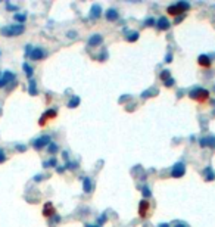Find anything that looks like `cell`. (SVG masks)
<instances>
[{
    "mask_svg": "<svg viewBox=\"0 0 215 227\" xmlns=\"http://www.w3.org/2000/svg\"><path fill=\"white\" fill-rule=\"evenodd\" d=\"M105 220H106V214H102V215L99 217V221H97V224H99V226H102V224L105 223Z\"/></svg>",
    "mask_w": 215,
    "mask_h": 227,
    "instance_id": "31",
    "label": "cell"
},
{
    "mask_svg": "<svg viewBox=\"0 0 215 227\" xmlns=\"http://www.w3.org/2000/svg\"><path fill=\"white\" fill-rule=\"evenodd\" d=\"M105 15H106V19H108V21H116L118 16H119V13H118L115 9H109Z\"/></svg>",
    "mask_w": 215,
    "mask_h": 227,
    "instance_id": "15",
    "label": "cell"
},
{
    "mask_svg": "<svg viewBox=\"0 0 215 227\" xmlns=\"http://www.w3.org/2000/svg\"><path fill=\"white\" fill-rule=\"evenodd\" d=\"M83 190L86 193H91V190H93V183L88 177H83Z\"/></svg>",
    "mask_w": 215,
    "mask_h": 227,
    "instance_id": "11",
    "label": "cell"
},
{
    "mask_svg": "<svg viewBox=\"0 0 215 227\" xmlns=\"http://www.w3.org/2000/svg\"><path fill=\"white\" fill-rule=\"evenodd\" d=\"M203 175H206V177H205V180H206V181H212V180L215 178V173L212 171V168H211V167H206V168L203 170Z\"/></svg>",
    "mask_w": 215,
    "mask_h": 227,
    "instance_id": "14",
    "label": "cell"
},
{
    "mask_svg": "<svg viewBox=\"0 0 215 227\" xmlns=\"http://www.w3.org/2000/svg\"><path fill=\"white\" fill-rule=\"evenodd\" d=\"M24 31H25V27L22 24H13V25H8L2 28V34L6 37H16V36H21Z\"/></svg>",
    "mask_w": 215,
    "mask_h": 227,
    "instance_id": "1",
    "label": "cell"
},
{
    "mask_svg": "<svg viewBox=\"0 0 215 227\" xmlns=\"http://www.w3.org/2000/svg\"><path fill=\"white\" fill-rule=\"evenodd\" d=\"M186 174V165L183 164V162H177L174 167H173V170H171V175L174 177V178H180V177H183Z\"/></svg>",
    "mask_w": 215,
    "mask_h": 227,
    "instance_id": "5",
    "label": "cell"
},
{
    "mask_svg": "<svg viewBox=\"0 0 215 227\" xmlns=\"http://www.w3.org/2000/svg\"><path fill=\"white\" fill-rule=\"evenodd\" d=\"M189 96H190V99H193L196 102H205L209 97V92L205 90V88H202V87H196L189 93Z\"/></svg>",
    "mask_w": 215,
    "mask_h": 227,
    "instance_id": "2",
    "label": "cell"
},
{
    "mask_svg": "<svg viewBox=\"0 0 215 227\" xmlns=\"http://www.w3.org/2000/svg\"><path fill=\"white\" fill-rule=\"evenodd\" d=\"M148 210H149V202L148 201H141L140 202V207H138V215L145 218L148 215Z\"/></svg>",
    "mask_w": 215,
    "mask_h": 227,
    "instance_id": "9",
    "label": "cell"
},
{
    "mask_svg": "<svg viewBox=\"0 0 215 227\" xmlns=\"http://www.w3.org/2000/svg\"><path fill=\"white\" fill-rule=\"evenodd\" d=\"M164 84H165L166 87H171V86H174V78H173V77H170L168 80H165V81H164Z\"/></svg>",
    "mask_w": 215,
    "mask_h": 227,
    "instance_id": "29",
    "label": "cell"
},
{
    "mask_svg": "<svg viewBox=\"0 0 215 227\" xmlns=\"http://www.w3.org/2000/svg\"><path fill=\"white\" fill-rule=\"evenodd\" d=\"M68 37H69V38H74V37H77V33H75V31H69V33H68Z\"/></svg>",
    "mask_w": 215,
    "mask_h": 227,
    "instance_id": "35",
    "label": "cell"
},
{
    "mask_svg": "<svg viewBox=\"0 0 215 227\" xmlns=\"http://www.w3.org/2000/svg\"><path fill=\"white\" fill-rule=\"evenodd\" d=\"M174 227H187V226H186L184 223H177V224H175Z\"/></svg>",
    "mask_w": 215,
    "mask_h": 227,
    "instance_id": "38",
    "label": "cell"
},
{
    "mask_svg": "<svg viewBox=\"0 0 215 227\" xmlns=\"http://www.w3.org/2000/svg\"><path fill=\"white\" fill-rule=\"evenodd\" d=\"M56 171H58V173H63V171H65V168H63V167H58V168H56Z\"/></svg>",
    "mask_w": 215,
    "mask_h": 227,
    "instance_id": "39",
    "label": "cell"
},
{
    "mask_svg": "<svg viewBox=\"0 0 215 227\" xmlns=\"http://www.w3.org/2000/svg\"><path fill=\"white\" fill-rule=\"evenodd\" d=\"M189 8H190L189 3H186V2H178V3H175V5L168 6L166 12H168L170 15H173V16H177V15H180V13H184Z\"/></svg>",
    "mask_w": 215,
    "mask_h": 227,
    "instance_id": "3",
    "label": "cell"
},
{
    "mask_svg": "<svg viewBox=\"0 0 215 227\" xmlns=\"http://www.w3.org/2000/svg\"><path fill=\"white\" fill-rule=\"evenodd\" d=\"M16 149H18L19 152H25V150H27V146H24V145H18V146H16Z\"/></svg>",
    "mask_w": 215,
    "mask_h": 227,
    "instance_id": "34",
    "label": "cell"
},
{
    "mask_svg": "<svg viewBox=\"0 0 215 227\" xmlns=\"http://www.w3.org/2000/svg\"><path fill=\"white\" fill-rule=\"evenodd\" d=\"M159 227H170V226L166 224V223H161V224H159Z\"/></svg>",
    "mask_w": 215,
    "mask_h": 227,
    "instance_id": "42",
    "label": "cell"
},
{
    "mask_svg": "<svg viewBox=\"0 0 215 227\" xmlns=\"http://www.w3.org/2000/svg\"><path fill=\"white\" fill-rule=\"evenodd\" d=\"M28 92H30L31 96H35L37 95V84H35V81L33 78L30 80V84H28Z\"/></svg>",
    "mask_w": 215,
    "mask_h": 227,
    "instance_id": "18",
    "label": "cell"
},
{
    "mask_svg": "<svg viewBox=\"0 0 215 227\" xmlns=\"http://www.w3.org/2000/svg\"><path fill=\"white\" fill-rule=\"evenodd\" d=\"M141 193H143V196H145V198H150V196H152V192H150V189H149L148 186H145V187H143Z\"/></svg>",
    "mask_w": 215,
    "mask_h": 227,
    "instance_id": "25",
    "label": "cell"
},
{
    "mask_svg": "<svg viewBox=\"0 0 215 227\" xmlns=\"http://www.w3.org/2000/svg\"><path fill=\"white\" fill-rule=\"evenodd\" d=\"M56 164H58V159H56V158H50L49 161H44V162H43V167H44V168H49V167H55Z\"/></svg>",
    "mask_w": 215,
    "mask_h": 227,
    "instance_id": "20",
    "label": "cell"
},
{
    "mask_svg": "<svg viewBox=\"0 0 215 227\" xmlns=\"http://www.w3.org/2000/svg\"><path fill=\"white\" fill-rule=\"evenodd\" d=\"M100 12H102V9H100V6L99 5H93V8H91V12H90V18H99L100 16Z\"/></svg>",
    "mask_w": 215,
    "mask_h": 227,
    "instance_id": "16",
    "label": "cell"
},
{
    "mask_svg": "<svg viewBox=\"0 0 215 227\" xmlns=\"http://www.w3.org/2000/svg\"><path fill=\"white\" fill-rule=\"evenodd\" d=\"M102 41H103V38L100 34H93L88 40V46H99V44H102Z\"/></svg>",
    "mask_w": 215,
    "mask_h": 227,
    "instance_id": "10",
    "label": "cell"
},
{
    "mask_svg": "<svg viewBox=\"0 0 215 227\" xmlns=\"http://www.w3.org/2000/svg\"><path fill=\"white\" fill-rule=\"evenodd\" d=\"M6 84H8L6 78H3V77H2V74H0V87H5Z\"/></svg>",
    "mask_w": 215,
    "mask_h": 227,
    "instance_id": "32",
    "label": "cell"
},
{
    "mask_svg": "<svg viewBox=\"0 0 215 227\" xmlns=\"http://www.w3.org/2000/svg\"><path fill=\"white\" fill-rule=\"evenodd\" d=\"M22 70H24V72H25V75H27V77H28L30 80L33 78L34 70H33V68H31V66H30V65H28L27 62H25V63H24V65H22Z\"/></svg>",
    "mask_w": 215,
    "mask_h": 227,
    "instance_id": "17",
    "label": "cell"
},
{
    "mask_svg": "<svg viewBox=\"0 0 215 227\" xmlns=\"http://www.w3.org/2000/svg\"><path fill=\"white\" fill-rule=\"evenodd\" d=\"M41 177H43V175H40V174H38V175H35V177H34V181H40V180H41Z\"/></svg>",
    "mask_w": 215,
    "mask_h": 227,
    "instance_id": "40",
    "label": "cell"
},
{
    "mask_svg": "<svg viewBox=\"0 0 215 227\" xmlns=\"http://www.w3.org/2000/svg\"><path fill=\"white\" fill-rule=\"evenodd\" d=\"M16 21H19V22H25V19H27V13H22V15H19V13H15V16H13Z\"/></svg>",
    "mask_w": 215,
    "mask_h": 227,
    "instance_id": "24",
    "label": "cell"
},
{
    "mask_svg": "<svg viewBox=\"0 0 215 227\" xmlns=\"http://www.w3.org/2000/svg\"><path fill=\"white\" fill-rule=\"evenodd\" d=\"M53 214H55L53 205H52V203H46V205H44V210H43V215H44V217H52Z\"/></svg>",
    "mask_w": 215,
    "mask_h": 227,
    "instance_id": "13",
    "label": "cell"
},
{
    "mask_svg": "<svg viewBox=\"0 0 215 227\" xmlns=\"http://www.w3.org/2000/svg\"><path fill=\"white\" fill-rule=\"evenodd\" d=\"M56 115H58V112H56V109H49V111H46L43 115H41V120H40V125H43L47 120H53V118H56Z\"/></svg>",
    "mask_w": 215,
    "mask_h": 227,
    "instance_id": "6",
    "label": "cell"
},
{
    "mask_svg": "<svg viewBox=\"0 0 215 227\" xmlns=\"http://www.w3.org/2000/svg\"><path fill=\"white\" fill-rule=\"evenodd\" d=\"M183 18H184V15H181L180 18L177 16V18H175V21H174V24H178V22H181V21H183Z\"/></svg>",
    "mask_w": 215,
    "mask_h": 227,
    "instance_id": "36",
    "label": "cell"
},
{
    "mask_svg": "<svg viewBox=\"0 0 215 227\" xmlns=\"http://www.w3.org/2000/svg\"><path fill=\"white\" fill-rule=\"evenodd\" d=\"M5 161H6V153H5L3 149H0V164L5 162Z\"/></svg>",
    "mask_w": 215,
    "mask_h": 227,
    "instance_id": "30",
    "label": "cell"
},
{
    "mask_svg": "<svg viewBox=\"0 0 215 227\" xmlns=\"http://www.w3.org/2000/svg\"><path fill=\"white\" fill-rule=\"evenodd\" d=\"M198 62H199V65L203 66V68H209L211 63H212V61H211L209 56H206V55H200V56L198 58Z\"/></svg>",
    "mask_w": 215,
    "mask_h": 227,
    "instance_id": "12",
    "label": "cell"
},
{
    "mask_svg": "<svg viewBox=\"0 0 215 227\" xmlns=\"http://www.w3.org/2000/svg\"><path fill=\"white\" fill-rule=\"evenodd\" d=\"M214 90H215V87H214Z\"/></svg>",
    "mask_w": 215,
    "mask_h": 227,
    "instance_id": "44",
    "label": "cell"
},
{
    "mask_svg": "<svg viewBox=\"0 0 215 227\" xmlns=\"http://www.w3.org/2000/svg\"><path fill=\"white\" fill-rule=\"evenodd\" d=\"M78 167V162H66V168L68 170H75Z\"/></svg>",
    "mask_w": 215,
    "mask_h": 227,
    "instance_id": "27",
    "label": "cell"
},
{
    "mask_svg": "<svg viewBox=\"0 0 215 227\" xmlns=\"http://www.w3.org/2000/svg\"><path fill=\"white\" fill-rule=\"evenodd\" d=\"M145 24H146L148 27H152V25H155V24H156V21H155L153 18H148V19L145 21Z\"/></svg>",
    "mask_w": 215,
    "mask_h": 227,
    "instance_id": "28",
    "label": "cell"
},
{
    "mask_svg": "<svg viewBox=\"0 0 215 227\" xmlns=\"http://www.w3.org/2000/svg\"><path fill=\"white\" fill-rule=\"evenodd\" d=\"M31 52H33V47H31V46H27V47H25V55H27V56H31Z\"/></svg>",
    "mask_w": 215,
    "mask_h": 227,
    "instance_id": "33",
    "label": "cell"
},
{
    "mask_svg": "<svg viewBox=\"0 0 215 227\" xmlns=\"http://www.w3.org/2000/svg\"><path fill=\"white\" fill-rule=\"evenodd\" d=\"M80 102H81V100H80V97H78V96H74L72 99H71V100L68 102V106H69V108H77V106L80 105Z\"/></svg>",
    "mask_w": 215,
    "mask_h": 227,
    "instance_id": "19",
    "label": "cell"
},
{
    "mask_svg": "<svg viewBox=\"0 0 215 227\" xmlns=\"http://www.w3.org/2000/svg\"><path fill=\"white\" fill-rule=\"evenodd\" d=\"M8 9H13V10H16L18 8H16V6H12V5H9V3H8Z\"/></svg>",
    "mask_w": 215,
    "mask_h": 227,
    "instance_id": "41",
    "label": "cell"
},
{
    "mask_svg": "<svg viewBox=\"0 0 215 227\" xmlns=\"http://www.w3.org/2000/svg\"><path fill=\"white\" fill-rule=\"evenodd\" d=\"M47 150H49V153H56V150H58V145L52 142L49 146H47Z\"/></svg>",
    "mask_w": 215,
    "mask_h": 227,
    "instance_id": "23",
    "label": "cell"
},
{
    "mask_svg": "<svg viewBox=\"0 0 215 227\" xmlns=\"http://www.w3.org/2000/svg\"><path fill=\"white\" fill-rule=\"evenodd\" d=\"M170 77H171V74H170V71H168V70H166V71H162V74H161V78H162L164 81H165V80H168Z\"/></svg>",
    "mask_w": 215,
    "mask_h": 227,
    "instance_id": "26",
    "label": "cell"
},
{
    "mask_svg": "<svg viewBox=\"0 0 215 227\" xmlns=\"http://www.w3.org/2000/svg\"><path fill=\"white\" fill-rule=\"evenodd\" d=\"M156 27L159 31H165L170 28V21L166 19V16H161L158 21H156Z\"/></svg>",
    "mask_w": 215,
    "mask_h": 227,
    "instance_id": "8",
    "label": "cell"
},
{
    "mask_svg": "<svg viewBox=\"0 0 215 227\" xmlns=\"http://www.w3.org/2000/svg\"><path fill=\"white\" fill-rule=\"evenodd\" d=\"M137 38H138V33H136V31L134 33H130L127 36V41H136Z\"/></svg>",
    "mask_w": 215,
    "mask_h": 227,
    "instance_id": "22",
    "label": "cell"
},
{
    "mask_svg": "<svg viewBox=\"0 0 215 227\" xmlns=\"http://www.w3.org/2000/svg\"><path fill=\"white\" fill-rule=\"evenodd\" d=\"M46 50H43L41 47H34L33 49V52H31V59H34V61H41V59H44L46 58Z\"/></svg>",
    "mask_w": 215,
    "mask_h": 227,
    "instance_id": "7",
    "label": "cell"
},
{
    "mask_svg": "<svg viewBox=\"0 0 215 227\" xmlns=\"http://www.w3.org/2000/svg\"><path fill=\"white\" fill-rule=\"evenodd\" d=\"M171 58H173V55H171V53H168V55L165 56V61H166V62H171V61H173Z\"/></svg>",
    "mask_w": 215,
    "mask_h": 227,
    "instance_id": "37",
    "label": "cell"
},
{
    "mask_svg": "<svg viewBox=\"0 0 215 227\" xmlns=\"http://www.w3.org/2000/svg\"><path fill=\"white\" fill-rule=\"evenodd\" d=\"M50 143H52L50 136H41V137H38V139H35V140L33 142V148L37 149V150H40V149H43L44 146H49Z\"/></svg>",
    "mask_w": 215,
    "mask_h": 227,
    "instance_id": "4",
    "label": "cell"
},
{
    "mask_svg": "<svg viewBox=\"0 0 215 227\" xmlns=\"http://www.w3.org/2000/svg\"><path fill=\"white\" fill-rule=\"evenodd\" d=\"M2 77H3V78H6V81H8V83H10V81H15V74H12L10 71H5Z\"/></svg>",
    "mask_w": 215,
    "mask_h": 227,
    "instance_id": "21",
    "label": "cell"
},
{
    "mask_svg": "<svg viewBox=\"0 0 215 227\" xmlns=\"http://www.w3.org/2000/svg\"><path fill=\"white\" fill-rule=\"evenodd\" d=\"M86 227H102V226H91V224H86Z\"/></svg>",
    "mask_w": 215,
    "mask_h": 227,
    "instance_id": "43",
    "label": "cell"
}]
</instances>
